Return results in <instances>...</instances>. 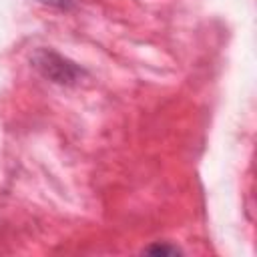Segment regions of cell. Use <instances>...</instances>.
I'll return each instance as SVG.
<instances>
[{"instance_id": "cell-1", "label": "cell", "mask_w": 257, "mask_h": 257, "mask_svg": "<svg viewBox=\"0 0 257 257\" xmlns=\"http://www.w3.org/2000/svg\"><path fill=\"white\" fill-rule=\"evenodd\" d=\"M30 62L32 66L50 82H56V84H76L80 82V78L84 76V70L68 60L66 56L58 54L56 50L52 48H38L34 50V54L30 56Z\"/></svg>"}, {"instance_id": "cell-2", "label": "cell", "mask_w": 257, "mask_h": 257, "mask_svg": "<svg viewBox=\"0 0 257 257\" xmlns=\"http://www.w3.org/2000/svg\"><path fill=\"white\" fill-rule=\"evenodd\" d=\"M147 253H153V255H177V253H181V251H179L177 247H173V245L157 243V245L147 247Z\"/></svg>"}, {"instance_id": "cell-3", "label": "cell", "mask_w": 257, "mask_h": 257, "mask_svg": "<svg viewBox=\"0 0 257 257\" xmlns=\"http://www.w3.org/2000/svg\"><path fill=\"white\" fill-rule=\"evenodd\" d=\"M40 4H46V6H52V8H62V10H68L72 6H76V0H38Z\"/></svg>"}]
</instances>
